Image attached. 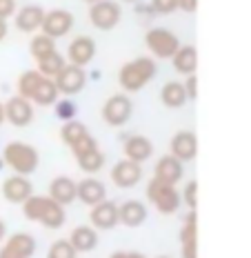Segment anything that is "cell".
<instances>
[{"instance_id": "obj_28", "label": "cell", "mask_w": 251, "mask_h": 258, "mask_svg": "<svg viewBox=\"0 0 251 258\" xmlns=\"http://www.w3.org/2000/svg\"><path fill=\"white\" fill-rule=\"evenodd\" d=\"M58 98H60V91H58L56 83L51 78H42L38 89L31 96V103H34V107H53L58 103Z\"/></svg>"}, {"instance_id": "obj_17", "label": "cell", "mask_w": 251, "mask_h": 258, "mask_svg": "<svg viewBox=\"0 0 251 258\" xmlns=\"http://www.w3.org/2000/svg\"><path fill=\"white\" fill-rule=\"evenodd\" d=\"M34 196V185L27 176H9L7 180L3 182V198L12 205H23L27 198Z\"/></svg>"}, {"instance_id": "obj_15", "label": "cell", "mask_w": 251, "mask_h": 258, "mask_svg": "<svg viewBox=\"0 0 251 258\" xmlns=\"http://www.w3.org/2000/svg\"><path fill=\"white\" fill-rule=\"evenodd\" d=\"M89 220H92V227L96 232H111V229H116L120 225L118 205L114 201H103L100 205L92 207Z\"/></svg>"}, {"instance_id": "obj_19", "label": "cell", "mask_w": 251, "mask_h": 258, "mask_svg": "<svg viewBox=\"0 0 251 258\" xmlns=\"http://www.w3.org/2000/svg\"><path fill=\"white\" fill-rule=\"evenodd\" d=\"M185 176V163H180L178 158H174L172 154L169 156H162V158L156 163L153 167V178L164 182V185H178Z\"/></svg>"}, {"instance_id": "obj_32", "label": "cell", "mask_w": 251, "mask_h": 258, "mask_svg": "<svg viewBox=\"0 0 251 258\" xmlns=\"http://www.w3.org/2000/svg\"><path fill=\"white\" fill-rule=\"evenodd\" d=\"M87 134H89L87 127H85L80 120H69V122H65V125H62V129H60V138H62V143H65L69 149H71L78 141H82Z\"/></svg>"}, {"instance_id": "obj_44", "label": "cell", "mask_w": 251, "mask_h": 258, "mask_svg": "<svg viewBox=\"0 0 251 258\" xmlns=\"http://www.w3.org/2000/svg\"><path fill=\"white\" fill-rule=\"evenodd\" d=\"M85 3H89V5H94V3H98V0H85Z\"/></svg>"}, {"instance_id": "obj_3", "label": "cell", "mask_w": 251, "mask_h": 258, "mask_svg": "<svg viewBox=\"0 0 251 258\" xmlns=\"http://www.w3.org/2000/svg\"><path fill=\"white\" fill-rule=\"evenodd\" d=\"M3 163H5V167H9L14 174L29 176L38 169L40 154H38V149L31 147V145L14 141L3 149Z\"/></svg>"}, {"instance_id": "obj_27", "label": "cell", "mask_w": 251, "mask_h": 258, "mask_svg": "<svg viewBox=\"0 0 251 258\" xmlns=\"http://www.w3.org/2000/svg\"><path fill=\"white\" fill-rule=\"evenodd\" d=\"M160 100H162V105L169 107V109H180V107H185L189 103L185 85L178 83V80H172V83L164 85L162 91H160Z\"/></svg>"}, {"instance_id": "obj_1", "label": "cell", "mask_w": 251, "mask_h": 258, "mask_svg": "<svg viewBox=\"0 0 251 258\" xmlns=\"http://www.w3.org/2000/svg\"><path fill=\"white\" fill-rule=\"evenodd\" d=\"M23 214L31 223H40L47 229H60L67 220V212L62 205L51 201L49 196H31L23 203Z\"/></svg>"}, {"instance_id": "obj_9", "label": "cell", "mask_w": 251, "mask_h": 258, "mask_svg": "<svg viewBox=\"0 0 251 258\" xmlns=\"http://www.w3.org/2000/svg\"><path fill=\"white\" fill-rule=\"evenodd\" d=\"M73 25H76V18H73L71 12H67V9H51V12H45V20H42L40 31L45 36H49V38L58 40L69 36Z\"/></svg>"}, {"instance_id": "obj_11", "label": "cell", "mask_w": 251, "mask_h": 258, "mask_svg": "<svg viewBox=\"0 0 251 258\" xmlns=\"http://www.w3.org/2000/svg\"><path fill=\"white\" fill-rule=\"evenodd\" d=\"M36 254V238L27 232H18L5 238L0 247V258H34Z\"/></svg>"}, {"instance_id": "obj_31", "label": "cell", "mask_w": 251, "mask_h": 258, "mask_svg": "<svg viewBox=\"0 0 251 258\" xmlns=\"http://www.w3.org/2000/svg\"><path fill=\"white\" fill-rule=\"evenodd\" d=\"M67 58L65 56H60V53H51V56H47V58H42V60L38 62V72L42 74V76H45V78H56L58 76V74H60L62 72V69H65L67 67Z\"/></svg>"}, {"instance_id": "obj_21", "label": "cell", "mask_w": 251, "mask_h": 258, "mask_svg": "<svg viewBox=\"0 0 251 258\" xmlns=\"http://www.w3.org/2000/svg\"><path fill=\"white\" fill-rule=\"evenodd\" d=\"M180 247H183V258H198V216L196 212L187 214L185 225L180 227Z\"/></svg>"}, {"instance_id": "obj_16", "label": "cell", "mask_w": 251, "mask_h": 258, "mask_svg": "<svg viewBox=\"0 0 251 258\" xmlns=\"http://www.w3.org/2000/svg\"><path fill=\"white\" fill-rule=\"evenodd\" d=\"M169 154L180 163H191L198 156V136L194 132H178L169 143Z\"/></svg>"}, {"instance_id": "obj_40", "label": "cell", "mask_w": 251, "mask_h": 258, "mask_svg": "<svg viewBox=\"0 0 251 258\" xmlns=\"http://www.w3.org/2000/svg\"><path fill=\"white\" fill-rule=\"evenodd\" d=\"M109 258H147V256L140 254V251H116Z\"/></svg>"}, {"instance_id": "obj_8", "label": "cell", "mask_w": 251, "mask_h": 258, "mask_svg": "<svg viewBox=\"0 0 251 258\" xmlns=\"http://www.w3.org/2000/svg\"><path fill=\"white\" fill-rule=\"evenodd\" d=\"M122 18V9L116 0H98V3L89 5V23L100 31L116 29Z\"/></svg>"}, {"instance_id": "obj_6", "label": "cell", "mask_w": 251, "mask_h": 258, "mask_svg": "<svg viewBox=\"0 0 251 258\" xmlns=\"http://www.w3.org/2000/svg\"><path fill=\"white\" fill-rule=\"evenodd\" d=\"M145 45L151 51L153 58L158 60H172L174 53L180 49V40L172 29H164V27H153L145 34Z\"/></svg>"}, {"instance_id": "obj_5", "label": "cell", "mask_w": 251, "mask_h": 258, "mask_svg": "<svg viewBox=\"0 0 251 258\" xmlns=\"http://www.w3.org/2000/svg\"><path fill=\"white\" fill-rule=\"evenodd\" d=\"M71 154H73V158H76L78 167L82 169L85 174H92V176L98 174V171L105 167V163H107L103 149L98 147V141H96L92 134H87L82 141H78L76 145H73Z\"/></svg>"}, {"instance_id": "obj_45", "label": "cell", "mask_w": 251, "mask_h": 258, "mask_svg": "<svg viewBox=\"0 0 251 258\" xmlns=\"http://www.w3.org/2000/svg\"><path fill=\"white\" fill-rule=\"evenodd\" d=\"M122 3H138V0H122Z\"/></svg>"}, {"instance_id": "obj_13", "label": "cell", "mask_w": 251, "mask_h": 258, "mask_svg": "<svg viewBox=\"0 0 251 258\" xmlns=\"http://www.w3.org/2000/svg\"><path fill=\"white\" fill-rule=\"evenodd\" d=\"M142 180V165L122 158L111 167V182L118 189H133Z\"/></svg>"}, {"instance_id": "obj_12", "label": "cell", "mask_w": 251, "mask_h": 258, "mask_svg": "<svg viewBox=\"0 0 251 258\" xmlns=\"http://www.w3.org/2000/svg\"><path fill=\"white\" fill-rule=\"evenodd\" d=\"M36 107L31 100L27 98H20V96H14L5 103V120L12 122L14 127L23 129V127H29L34 122V116H36Z\"/></svg>"}, {"instance_id": "obj_39", "label": "cell", "mask_w": 251, "mask_h": 258, "mask_svg": "<svg viewBox=\"0 0 251 258\" xmlns=\"http://www.w3.org/2000/svg\"><path fill=\"white\" fill-rule=\"evenodd\" d=\"M178 9L185 12V14L198 12V0H178Z\"/></svg>"}, {"instance_id": "obj_36", "label": "cell", "mask_w": 251, "mask_h": 258, "mask_svg": "<svg viewBox=\"0 0 251 258\" xmlns=\"http://www.w3.org/2000/svg\"><path fill=\"white\" fill-rule=\"evenodd\" d=\"M151 9L160 16H169L178 9V0H151Z\"/></svg>"}, {"instance_id": "obj_30", "label": "cell", "mask_w": 251, "mask_h": 258, "mask_svg": "<svg viewBox=\"0 0 251 258\" xmlns=\"http://www.w3.org/2000/svg\"><path fill=\"white\" fill-rule=\"evenodd\" d=\"M42 78H45V76H42L38 69H29V72L20 74V76H18V83H16V91H18L20 98L31 100V96H34V91L38 89V85H40Z\"/></svg>"}, {"instance_id": "obj_2", "label": "cell", "mask_w": 251, "mask_h": 258, "mask_svg": "<svg viewBox=\"0 0 251 258\" xmlns=\"http://www.w3.org/2000/svg\"><path fill=\"white\" fill-rule=\"evenodd\" d=\"M158 74L156 60L153 58H136L131 62H125L118 72V85L125 94H136V91L145 89Z\"/></svg>"}, {"instance_id": "obj_29", "label": "cell", "mask_w": 251, "mask_h": 258, "mask_svg": "<svg viewBox=\"0 0 251 258\" xmlns=\"http://www.w3.org/2000/svg\"><path fill=\"white\" fill-rule=\"evenodd\" d=\"M56 40L49 38V36H45L40 31V34H36L34 38H31L29 42V53H31V58H34L36 62H40L42 58H47V56H51V53H56Z\"/></svg>"}, {"instance_id": "obj_38", "label": "cell", "mask_w": 251, "mask_h": 258, "mask_svg": "<svg viewBox=\"0 0 251 258\" xmlns=\"http://www.w3.org/2000/svg\"><path fill=\"white\" fill-rule=\"evenodd\" d=\"M183 85H185V91H187V98H189V100L198 98V78H196V76H187V80Z\"/></svg>"}, {"instance_id": "obj_26", "label": "cell", "mask_w": 251, "mask_h": 258, "mask_svg": "<svg viewBox=\"0 0 251 258\" xmlns=\"http://www.w3.org/2000/svg\"><path fill=\"white\" fill-rule=\"evenodd\" d=\"M69 243L78 251V254H85V251H94L98 247V232L92 227V225H80L71 234H69Z\"/></svg>"}, {"instance_id": "obj_43", "label": "cell", "mask_w": 251, "mask_h": 258, "mask_svg": "<svg viewBox=\"0 0 251 258\" xmlns=\"http://www.w3.org/2000/svg\"><path fill=\"white\" fill-rule=\"evenodd\" d=\"M3 122H5V105L0 103V125H3Z\"/></svg>"}, {"instance_id": "obj_22", "label": "cell", "mask_w": 251, "mask_h": 258, "mask_svg": "<svg viewBox=\"0 0 251 258\" xmlns=\"http://www.w3.org/2000/svg\"><path fill=\"white\" fill-rule=\"evenodd\" d=\"M122 154H125L127 160H133V163L142 165L153 156V143L149 141L147 136L136 134V136H129L122 143Z\"/></svg>"}, {"instance_id": "obj_35", "label": "cell", "mask_w": 251, "mask_h": 258, "mask_svg": "<svg viewBox=\"0 0 251 258\" xmlns=\"http://www.w3.org/2000/svg\"><path fill=\"white\" fill-rule=\"evenodd\" d=\"M180 198L191 212H196V207H198V182H187Z\"/></svg>"}, {"instance_id": "obj_18", "label": "cell", "mask_w": 251, "mask_h": 258, "mask_svg": "<svg viewBox=\"0 0 251 258\" xmlns=\"http://www.w3.org/2000/svg\"><path fill=\"white\" fill-rule=\"evenodd\" d=\"M76 201L82 203V205H87L89 209L96 207V205H100L103 201H107V189H105V185H103V182H100L98 178H94V176L78 180Z\"/></svg>"}, {"instance_id": "obj_34", "label": "cell", "mask_w": 251, "mask_h": 258, "mask_svg": "<svg viewBox=\"0 0 251 258\" xmlns=\"http://www.w3.org/2000/svg\"><path fill=\"white\" fill-rule=\"evenodd\" d=\"M47 258H78V251L73 249L69 240H56L47 251Z\"/></svg>"}, {"instance_id": "obj_14", "label": "cell", "mask_w": 251, "mask_h": 258, "mask_svg": "<svg viewBox=\"0 0 251 258\" xmlns=\"http://www.w3.org/2000/svg\"><path fill=\"white\" fill-rule=\"evenodd\" d=\"M96 40L92 36H78V38H73L69 42L67 47V62L69 64H76V67H87V64L94 62L96 58Z\"/></svg>"}, {"instance_id": "obj_7", "label": "cell", "mask_w": 251, "mask_h": 258, "mask_svg": "<svg viewBox=\"0 0 251 258\" xmlns=\"http://www.w3.org/2000/svg\"><path fill=\"white\" fill-rule=\"evenodd\" d=\"M105 125L109 127H125L133 116V103L127 94H116L105 100L103 109H100Z\"/></svg>"}, {"instance_id": "obj_47", "label": "cell", "mask_w": 251, "mask_h": 258, "mask_svg": "<svg viewBox=\"0 0 251 258\" xmlns=\"http://www.w3.org/2000/svg\"><path fill=\"white\" fill-rule=\"evenodd\" d=\"M160 258H169V256H160Z\"/></svg>"}, {"instance_id": "obj_41", "label": "cell", "mask_w": 251, "mask_h": 258, "mask_svg": "<svg viewBox=\"0 0 251 258\" xmlns=\"http://www.w3.org/2000/svg\"><path fill=\"white\" fill-rule=\"evenodd\" d=\"M7 34H9V25H7V20L0 18V42L7 38Z\"/></svg>"}, {"instance_id": "obj_4", "label": "cell", "mask_w": 251, "mask_h": 258, "mask_svg": "<svg viewBox=\"0 0 251 258\" xmlns=\"http://www.w3.org/2000/svg\"><path fill=\"white\" fill-rule=\"evenodd\" d=\"M147 201L156 207L158 214L162 216H174L176 212L183 205V198H180V191L176 189L174 185H164L156 178L149 180L147 185Z\"/></svg>"}, {"instance_id": "obj_37", "label": "cell", "mask_w": 251, "mask_h": 258, "mask_svg": "<svg viewBox=\"0 0 251 258\" xmlns=\"http://www.w3.org/2000/svg\"><path fill=\"white\" fill-rule=\"evenodd\" d=\"M16 12H18L16 0H0V18L3 20H9L12 16H16Z\"/></svg>"}, {"instance_id": "obj_46", "label": "cell", "mask_w": 251, "mask_h": 258, "mask_svg": "<svg viewBox=\"0 0 251 258\" xmlns=\"http://www.w3.org/2000/svg\"><path fill=\"white\" fill-rule=\"evenodd\" d=\"M5 167V163H3V158H0V169H3Z\"/></svg>"}, {"instance_id": "obj_23", "label": "cell", "mask_w": 251, "mask_h": 258, "mask_svg": "<svg viewBox=\"0 0 251 258\" xmlns=\"http://www.w3.org/2000/svg\"><path fill=\"white\" fill-rule=\"evenodd\" d=\"M76 187H78V182L73 178H69V176H58V178H53L49 182V194H47V196H49L51 201H56L58 205L67 207L76 201Z\"/></svg>"}, {"instance_id": "obj_33", "label": "cell", "mask_w": 251, "mask_h": 258, "mask_svg": "<svg viewBox=\"0 0 251 258\" xmlns=\"http://www.w3.org/2000/svg\"><path fill=\"white\" fill-rule=\"evenodd\" d=\"M56 118H60L62 122H69V120H76V116H78V105L73 103L71 98H65V100H58L56 105Z\"/></svg>"}, {"instance_id": "obj_24", "label": "cell", "mask_w": 251, "mask_h": 258, "mask_svg": "<svg viewBox=\"0 0 251 258\" xmlns=\"http://www.w3.org/2000/svg\"><path fill=\"white\" fill-rule=\"evenodd\" d=\"M172 64L180 76H194L198 72V49L194 45H180L172 58Z\"/></svg>"}, {"instance_id": "obj_25", "label": "cell", "mask_w": 251, "mask_h": 258, "mask_svg": "<svg viewBox=\"0 0 251 258\" xmlns=\"http://www.w3.org/2000/svg\"><path fill=\"white\" fill-rule=\"evenodd\" d=\"M118 218L120 225L129 229H136L140 225H145L147 220V207L140 201H125L122 205H118Z\"/></svg>"}, {"instance_id": "obj_10", "label": "cell", "mask_w": 251, "mask_h": 258, "mask_svg": "<svg viewBox=\"0 0 251 258\" xmlns=\"http://www.w3.org/2000/svg\"><path fill=\"white\" fill-rule=\"evenodd\" d=\"M53 83H56L60 96L73 98V96H78L80 91L87 87V72H85L82 67H76V64H67V67L53 78Z\"/></svg>"}, {"instance_id": "obj_42", "label": "cell", "mask_w": 251, "mask_h": 258, "mask_svg": "<svg viewBox=\"0 0 251 258\" xmlns=\"http://www.w3.org/2000/svg\"><path fill=\"white\" fill-rule=\"evenodd\" d=\"M5 238H7V225H5V220L0 218V243H5Z\"/></svg>"}, {"instance_id": "obj_20", "label": "cell", "mask_w": 251, "mask_h": 258, "mask_svg": "<svg viewBox=\"0 0 251 258\" xmlns=\"http://www.w3.org/2000/svg\"><path fill=\"white\" fill-rule=\"evenodd\" d=\"M16 29L20 34H36L40 31L42 20H45V9L40 5H25L20 7V12H16Z\"/></svg>"}]
</instances>
